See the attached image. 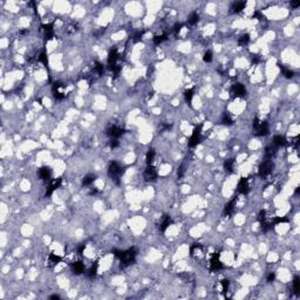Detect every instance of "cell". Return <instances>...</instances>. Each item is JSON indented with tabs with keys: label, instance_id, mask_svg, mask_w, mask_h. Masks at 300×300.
<instances>
[{
	"label": "cell",
	"instance_id": "cell-1",
	"mask_svg": "<svg viewBox=\"0 0 300 300\" xmlns=\"http://www.w3.org/2000/svg\"><path fill=\"white\" fill-rule=\"evenodd\" d=\"M113 253L120 260L122 267H127L129 265L134 264L136 255L139 253V250L135 246L130 247L128 250H113Z\"/></svg>",
	"mask_w": 300,
	"mask_h": 300
},
{
	"label": "cell",
	"instance_id": "cell-2",
	"mask_svg": "<svg viewBox=\"0 0 300 300\" xmlns=\"http://www.w3.org/2000/svg\"><path fill=\"white\" fill-rule=\"evenodd\" d=\"M124 172V168L117 161H112L108 166V175L116 184L120 183V178Z\"/></svg>",
	"mask_w": 300,
	"mask_h": 300
},
{
	"label": "cell",
	"instance_id": "cell-3",
	"mask_svg": "<svg viewBox=\"0 0 300 300\" xmlns=\"http://www.w3.org/2000/svg\"><path fill=\"white\" fill-rule=\"evenodd\" d=\"M252 129L253 134L255 136H266L270 134V127L266 121H261L258 117H255L252 123Z\"/></svg>",
	"mask_w": 300,
	"mask_h": 300
},
{
	"label": "cell",
	"instance_id": "cell-4",
	"mask_svg": "<svg viewBox=\"0 0 300 300\" xmlns=\"http://www.w3.org/2000/svg\"><path fill=\"white\" fill-rule=\"evenodd\" d=\"M258 222L260 224V228L263 231H269L276 226L273 222V218H271L267 216V212L265 210H260L258 213Z\"/></svg>",
	"mask_w": 300,
	"mask_h": 300
},
{
	"label": "cell",
	"instance_id": "cell-5",
	"mask_svg": "<svg viewBox=\"0 0 300 300\" xmlns=\"http://www.w3.org/2000/svg\"><path fill=\"white\" fill-rule=\"evenodd\" d=\"M274 168V163L272 162V160H265L259 166V176L263 179H266L269 177Z\"/></svg>",
	"mask_w": 300,
	"mask_h": 300
},
{
	"label": "cell",
	"instance_id": "cell-6",
	"mask_svg": "<svg viewBox=\"0 0 300 300\" xmlns=\"http://www.w3.org/2000/svg\"><path fill=\"white\" fill-rule=\"evenodd\" d=\"M202 128H203V124H198L197 127L193 129L192 135H191V137H190V139H189V142H188L190 148H195V147H197V144L201 143Z\"/></svg>",
	"mask_w": 300,
	"mask_h": 300
},
{
	"label": "cell",
	"instance_id": "cell-7",
	"mask_svg": "<svg viewBox=\"0 0 300 300\" xmlns=\"http://www.w3.org/2000/svg\"><path fill=\"white\" fill-rule=\"evenodd\" d=\"M246 95V88L242 83H234L230 89V96L231 97H244Z\"/></svg>",
	"mask_w": 300,
	"mask_h": 300
},
{
	"label": "cell",
	"instance_id": "cell-8",
	"mask_svg": "<svg viewBox=\"0 0 300 300\" xmlns=\"http://www.w3.org/2000/svg\"><path fill=\"white\" fill-rule=\"evenodd\" d=\"M237 191H238V193H240V195H247V193H250L251 187H250L249 178L243 177V178L239 179L238 185H237Z\"/></svg>",
	"mask_w": 300,
	"mask_h": 300
},
{
	"label": "cell",
	"instance_id": "cell-9",
	"mask_svg": "<svg viewBox=\"0 0 300 300\" xmlns=\"http://www.w3.org/2000/svg\"><path fill=\"white\" fill-rule=\"evenodd\" d=\"M106 134L110 137V139H118L120 136L124 134V129L118 127V125H110L106 129Z\"/></svg>",
	"mask_w": 300,
	"mask_h": 300
},
{
	"label": "cell",
	"instance_id": "cell-10",
	"mask_svg": "<svg viewBox=\"0 0 300 300\" xmlns=\"http://www.w3.org/2000/svg\"><path fill=\"white\" fill-rule=\"evenodd\" d=\"M143 177L147 182H155L158 177V174H157V170L155 166H148L145 168V170L143 172Z\"/></svg>",
	"mask_w": 300,
	"mask_h": 300
},
{
	"label": "cell",
	"instance_id": "cell-11",
	"mask_svg": "<svg viewBox=\"0 0 300 300\" xmlns=\"http://www.w3.org/2000/svg\"><path fill=\"white\" fill-rule=\"evenodd\" d=\"M223 267H224V265L222 264V261L219 259V253L215 252L210 258V270L211 271H218V270H222Z\"/></svg>",
	"mask_w": 300,
	"mask_h": 300
},
{
	"label": "cell",
	"instance_id": "cell-12",
	"mask_svg": "<svg viewBox=\"0 0 300 300\" xmlns=\"http://www.w3.org/2000/svg\"><path fill=\"white\" fill-rule=\"evenodd\" d=\"M117 60H118V52H117L116 48H112L110 52H109V54H108V60H107L109 68H113L114 66H116Z\"/></svg>",
	"mask_w": 300,
	"mask_h": 300
},
{
	"label": "cell",
	"instance_id": "cell-13",
	"mask_svg": "<svg viewBox=\"0 0 300 300\" xmlns=\"http://www.w3.org/2000/svg\"><path fill=\"white\" fill-rule=\"evenodd\" d=\"M61 182H62V178H56V179H53L52 182H50V184L48 185V188H47V190H46V197H50V196H52V193L56 190L58 188H60V185H61Z\"/></svg>",
	"mask_w": 300,
	"mask_h": 300
},
{
	"label": "cell",
	"instance_id": "cell-14",
	"mask_svg": "<svg viewBox=\"0 0 300 300\" xmlns=\"http://www.w3.org/2000/svg\"><path fill=\"white\" fill-rule=\"evenodd\" d=\"M237 201H238L237 197H233L231 201L228 202V204L225 205L224 211H223V215L224 216L231 215V213L233 212V210H234V208H236V203H237Z\"/></svg>",
	"mask_w": 300,
	"mask_h": 300
},
{
	"label": "cell",
	"instance_id": "cell-15",
	"mask_svg": "<svg viewBox=\"0 0 300 300\" xmlns=\"http://www.w3.org/2000/svg\"><path fill=\"white\" fill-rule=\"evenodd\" d=\"M39 177L42 181H50L52 177V170L50 166H42L39 170Z\"/></svg>",
	"mask_w": 300,
	"mask_h": 300
},
{
	"label": "cell",
	"instance_id": "cell-16",
	"mask_svg": "<svg viewBox=\"0 0 300 300\" xmlns=\"http://www.w3.org/2000/svg\"><path fill=\"white\" fill-rule=\"evenodd\" d=\"M172 224V219H171L170 216L168 215H164L163 216V218H162L161 223H160V226H158V229H160V231H162V232H164L166 229L169 228L170 225Z\"/></svg>",
	"mask_w": 300,
	"mask_h": 300
},
{
	"label": "cell",
	"instance_id": "cell-17",
	"mask_svg": "<svg viewBox=\"0 0 300 300\" xmlns=\"http://www.w3.org/2000/svg\"><path fill=\"white\" fill-rule=\"evenodd\" d=\"M203 250H204L203 245H201V244H193L192 246L190 247V255H191V257L199 258V257L202 255ZM202 257H203V255H202Z\"/></svg>",
	"mask_w": 300,
	"mask_h": 300
},
{
	"label": "cell",
	"instance_id": "cell-18",
	"mask_svg": "<svg viewBox=\"0 0 300 300\" xmlns=\"http://www.w3.org/2000/svg\"><path fill=\"white\" fill-rule=\"evenodd\" d=\"M53 24H47V25H42V29L45 33V38L47 40L53 39L54 36V28H53Z\"/></svg>",
	"mask_w": 300,
	"mask_h": 300
},
{
	"label": "cell",
	"instance_id": "cell-19",
	"mask_svg": "<svg viewBox=\"0 0 300 300\" xmlns=\"http://www.w3.org/2000/svg\"><path fill=\"white\" fill-rule=\"evenodd\" d=\"M287 143L288 141L282 135H276L273 137V144L276 147H284V145H287Z\"/></svg>",
	"mask_w": 300,
	"mask_h": 300
},
{
	"label": "cell",
	"instance_id": "cell-20",
	"mask_svg": "<svg viewBox=\"0 0 300 300\" xmlns=\"http://www.w3.org/2000/svg\"><path fill=\"white\" fill-rule=\"evenodd\" d=\"M245 6H246V1H236L231 6V12L232 13H239L240 11L245 8Z\"/></svg>",
	"mask_w": 300,
	"mask_h": 300
},
{
	"label": "cell",
	"instance_id": "cell-21",
	"mask_svg": "<svg viewBox=\"0 0 300 300\" xmlns=\"http://www.w3.org/2000/svg\"><path fill=\"white\" fill-rule=\"evenodd\" d=\"M72 270L74 274H81L85 272V265L82 261H76L72 265Z\"/></svg>",
	"mask_w": 300,
	"mask_h": 300
},
{
	"label": "cell",
	"instance_id": "cell-22",
	"mask_svg": "<svg viewBox=\"0 0 300 300\" xmlns=\"http://www.w3.org/2000/svg\"><path fill=\"white\" fill-rule=\"evenodd\" d=\"M95 179H96V176H95L94 174H88V175H86L85 177H83V179H82V185H83V187H89V185H92V184L94 183Z\"/></svg>",
	"mask_w": 300,
	"mask_h": 300
},
{
	"label": "cell",
	"instance_id": "cell-23",
	"mask_svg": "<svg viewBox=\"0 0 300 300\" xmlns=\"http://www.w3.org/2000/svg\"><path fill=\"white\" fill-rule=\"evenodd\" d=\"M155 156H156V152H155L154 149H149L148 151H147V155H145V162H147L148 166H151V163L154 162V160H155Z\"/></svg>",
	"mask_w": 300,
	"mask_h": 300
},
{
	"label": "cell",
	"instance_id": "cell-24",
	"mask_svg": "<svg viewBox=\"0 0 300 300\" xmlns=\"http://www.w3.org/2000/svg\"><path fill=\"white\" fill-rule=\"evenodd\" d=\"M193 92L195 90L193 89H188L185 90V93H184V99H185V102L188 103L190 107H192V97H193Z\"/></svg>",
	"mask_w": 300,
	"mask_h": 300
},
{
	"label": "cell",
	"instance_id": "cell-25",
	"mask_svg": "<svg viewBox=\"0 0 300 300\" xmlns=\"http://www.w3.org/2000/svg\"><path fill=\"white\" fill-rule=\"evenodd\" d=\"M292 285H293V291H294V293H296V296H299L300 294V278H299V276H296V277L293 278V282H292Z\"/></svg>",
	"mask_w": 300,
	"mask_h": 300
},
{
	"label": "cell",
	"instance_id": "cell-26",
	"mask_svg": "<svg viewBox=\"0 0 300 300\" xmlns=\"http://www.w3.org/2000/svg\"><path fill=\"white\" fill-rule=\"evenodd\" d=\"M276 152H277V148H276V145L274 147H267V148L265 149V157H266V160H272V156H274L276 155Z\"/></svg>",
	"mask_w": 300,
	"mask_h": 300
},
{
	"label": "cell",
	"instance_id": "cell-27",
	"mask_svg": "<svg viewBox=\"0 0 300 300\" xmlns=\"http://www.w3.org/2000/svg\"><path fill=\"white\" fill-rule=\"evenodd\" d=\"M97 267H99L97 263H95V264L92 265V266H90V269L88 270V272H87V277L90 278V279H94L95 276H96V273H97Z\"/></svg>",
	"mask_w": 300,
	"mask_h": 300
},
{
	"label": "cell",
	"instance_id": "cell-28",
	"mask_svg": "<svg viewBox=\"0 0 300 300\" xmlns=\"http://www.w3.org/2000/svg\"><path fill=\"white\" fill-rule=\"evenodd\" d=\"M279 68H280V71H282V74L286 79H292L293 76H294V73L292 72L291 69H288V68H286V67H284L282 65H279Z\"/></svg>",
	"mask_w": 300,
	"mask_h": 300
},
{
	"label": "cell",
	"instance_id": "cell-29",
	"mask_svg": "<svg viewBox=\"0 0 300 300\" xmlns=\"http://www.w3.org/2000/svg\"><path fill=\"white\" fill-rule=\"evenodd\" d=\"M233 168H234V160L233 158H229L225 160L224 162V169L229 172H233Z\"/></svg>",
	"mask_w": 300,
	"mask_h": 300
},
{
	"label": "cell",
	"instance_id": "cell-30",
	"mask_svg": "<svg viewBox=\"0 0 300 300\" xmlns=\"http://www.w3.org/2000/svg\"><path fill=\"white\" fill-rule=\"evenodd\" d=\"M198 20H199V15H198V13L197 12H192V13H190V15H189L188 24L189 25H196V24L198 23Z\"/></svg>",
	"mask_w": 300,
	"mask_h": 300
},
{
	"label": "cell",
	"instance_id": "cell-31",
	"mask_svg": "<svg viewBox=\"0 0 300 300\" xmlns=\"http://www.w3.org/2000/svg\"><path fill=\"white\" fill-rule=\"evenodd\" d=\"M249 42H250V35H249L247 33L240 35V38L238 39V44H239L240 46H246Z\"/></svg>",
	"mask_w": 300,
	"mask_h": 300
},
{
	"label": "cell",
	"instance_id": "cell-32",
	"mask_svg": "<svg viewBox=\"0 0 300 300\" xmlns=\"http://www.w3.org/2000/svg\"><path fill=\"white\" fill-rule=\"evenodd\" d=\"M60 261H61V257L54 255V253H50V257H48V263H50V265H56L59 264Z\"/></svg>",
	"mask_w": 300,
	"mask_h": 300
},
{
	"label": "cell",
	"instance_id": "cell-33",
	"mask_svg": "<svg viewBox=\"0 0 300 300\" xmlns=\"http://www.w3.org/2000/svg\"><path fill=\"white\" fill-rule=\"evenodd\" d=\"M94 71L99 76L103 75V73H104V66H103L102 63H100V62H95Z\"/></svg>",
	"mask_w": 300,
	"mask_h": 300
},
{
	"label": "cell",
	"instance_id": "cell-34",
	"mask_svg": "<svg viewBox=\"0 0 300 300\" xmlns=\"http://www.w3.org/2000/svg\"><path fill=\"white\" fill-rule=\"evenodd\" d=\"M222 123L225 125H231L233 123V120L230 117V115L229 114H226V113H224L223 114V116H222Z\"/></svg>",
	"mask_w": 300,
	"mask_h": 300
},
{
	"label": "cell",
	"instance_id": "cell-35",
	"mask_svg": "<svg viewBox=\"0 0 300 300\" xmlns=\"http://www.w3.org/2000/svg\"><path fill=\"white\" fill-rule=\"evenodd\" d=\"M168 39V34H162V35H157L154 38V44L155 45H160L163 41H166Z\"/></svg>",
	"mask_w": 300,
	"mask_h": 300
},
{
	"label": "cell",
	"instance_id": "cell-36",
	"mask_svg": "<svg viewBox=\"0 0 300 300\" xmlns=\"http://www.w3.org/2000/svg\"><path fill=\"white\" fill-rule=\"evenodd\" d=\"M39 61L44 63V66L48 69V59H47V55H46L45 52H41L40 53V55H39Z\"/></svg>",
	"mask_w": 300,
	"mask_h": 300
},
{
	"label": "cell",
	"instance_id": "cell-37",
	"mask_svg": "<svg viewBox=\"0 0 300 300\" xmlns=\"http://www.w3.org/2000/svg\"><path fill=\"white\" fill-rule=\"evenodd\" d=\"M220 285H222V293H223V294H225V293L229 291L230 282H229L228 279H223V280L220 282Z\"/></svg>",
	"mask_w": 300,
	"mask_h": 300
},
{
	"label": "cell",
	"instance_id": "cell-38",
	"mask_svg": "<svg viewBox=\"0 0 300 300\" xmlns=\"http://www.w3.org/2000/svg\"><path fill=\"white\" fill-rule=\"evenodd\" d=\"M203 61L206 63H209L212 61V52L211 50H206L204 55H203Z\"/></svg>",
	"mask_w": 300,
	"mask_h": 300
},
{
	"label": "cell",
	"instance_id": "cell-39",
	"mask_svg": "<svg viewBox=\"0 0 300 300\" xmlns=\"http://www.w3.org/2000/svg\"><path fill=\"white\" fill-rule=\"evenodd\" d=\"M184 174H185V164H181L178 168V170H177V177L178 178H183Z\"/></svg>",
	"mask_w": 300,
	"mask_h": 300
},
{
	"label": "cell",
	"instance_id": "cell-40",
	"mask_svg": "<svg viewBox=\"0 0 300 300\" xmlns=\"http://www.w3.org/2000/svg\"><path fill=\"white\" fill-rule=\"evenodd\" d=\"M120 145V141L117 139H110V141H109V147L112 149H115L117 148Z\"/></svg>",
	"mask_w": 300,
	"mask_h": 300
},
{
	"label": "cell",
	"instance_id": "cell-41",
	"mask_svg": "<svg viewBox=\"0 0 300 300\" xmlns=\"http://www.w3.org/2000/svg\"><path fill=\"white\" fill-rule=\"evenodd\" d=\"M53 96L55 100H63L65 99V94L59 92V90H53Z\"/></svg>",
	"mask_w": 300,
	"mask_h": 300
},
{
	"label": "cell",
	"instance_id": "cell-42",
	"mask_svg": "<svg viewBox=\"0 0 300 300\" xmlns=\"http://www.w3.org/2000/svg\"><path fill=\"white\" fill-rule=\"evenodd\" d=\"M143 33H144V32H141V31L136 32V33H135L134 35H133V39H134V41L139 40V39H141V38L143 36Z\"/></svg>",
	"mask_w": 300,
	"mask_h": 300
},
{
	"label": "cell",
	"instance_id": "cell-43",
	"mask_svg": "<svg viewBox=\"0 0 300 300\" xmlns=\"http://www.w3.org/2000/svg\"><path fill=\"white\" fill-rule=\"evenodd\" d=\"M274 278H276V273H274V272H270V273L267 274L266 280H267V282H272L274 280Z\"/></svg>",
	"mask_w": 300,
	"mask_h": 300
},
{
	"label": "cell",
	"instance_id": "cell-44",
	"mask_svg": "<svg viewBox=\"0 0 300 300\" xmlns=\"http://www.w3.org/2000/svg\"><path fill=\"white\" fill-rule=\"evenodd\" d=\"M183 26H184L183 24H177V25H176L175 28H174V31H175V34H176V35H177L179 32H181V29L183 28Z\"/></svg>",
	"mask_w": 300,
	"mask_h": 300
},
{
	"label": "cell",
	"instance_id": "cell-45",
	"mask_svg": "<svg viewBox=\"0 0 300 300\" xmlns=\"http://www.w3.org/2000/svg\"><path fill=\"white\" fill-rule=\"evenodd\" d=\"M253 17H255V18H258V20H263V19H264V15H263L261 12H255V13L253 14Z\"/></svg>",
	"mask_w": 300,
	"mask_h": 300
},
{
	"label": "cell",
	"instance_id": "cell-46",
	"mask_svg": "<svg viewBox=\"0 0 300 300\" xmlns=\"http://www.w3.org/2000/svg\"><path fill=\"white\" fill-rule=\"evenodd\" d=\"M86 249V244H81L80 246L77 247V252H79V255H82V252L85 251Z\"/></svg>",
	"mask_w": 300,
	"mask_h": 300
},
{
	"label": "cell",
	"instance_id": "cell-47",
	"mask_svg": "<svg viewBox=\"0 0 300 300\" xmlns=\"http://www.w3.org/2000/svg\"><path fill=\"white\" fill-rule=\"evenodd\" d=\"M291 6L293 7V8H297V7H299L300 6V3L299 1H291Z\"/></svg>",
	"mask_w": 300,
	"mask_h": 300
},
{
	"label": "cell",
	"instance_id": "cell-48",
	"mask_svg": "<svg viewBox=\"0 0 300 300\" xmlns=\"http://www.w3.org/2000/svg\"><path fill=\"white\" fill-rule=\"evenodd\" d=\"M260 61V58L258 56V55H253V58H252V62L253 63H258Z\"/></svg>",
	"mask_w": 300,
	"mask_h": 300
},
{
	"label": "cell",
	"instance_id": "cell-49",
	"mask_svg": "<svg viewBox=\"0 0 300 300\" xmlns=\"http://www.w3.org/2000/svg\"><path fill=\"white\" fill-rule=\"evenodd\" d=\"M50 299H56V300H58V299H60V297H59L58 294H53V296L50 297Z\"/></svg>",
	"mask_w": 300,
	"mask_h": 300
}]
</instances>
